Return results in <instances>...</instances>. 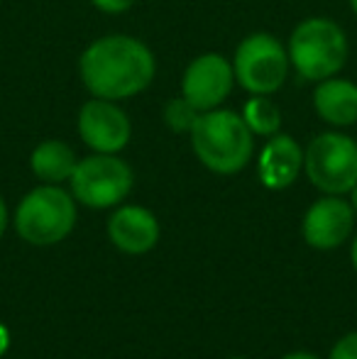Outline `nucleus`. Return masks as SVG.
<instances>
[{"label":"nucleus","mask_w":357,"mask_h":359,"mask_svg":"<svg viewBox=\"0 0 357 359\" xmlns=\"http://www.w3.org/2000/svg\"><path fill=\"white\" fill-rule=\"evenodd\" d=\"M233 62L218 52H206L194 57L181 76V95L194 105L198 113L215 110L225 105L235 88Z\"/></svg>","instance_id":"1a4fd4ad"},{"label":"nucleus","mask_w":357,"mask_h":359,"mask_svg":"<svg viewBox=\"0 0 357 359\" xmlns=\"http://www.w3.org/2000/svg\"><path fill=\"white\" fill-rule=\"evenodd\" d=\"M8 342H10V335H8V330H5V327L0 325V355H3V352L8 350Z\"/></svg>","instance_id":"412c9836"},{"label":"nucleus","mask_w":357,"mask_h":359,"mask_svg":"<svg viewBox=\"0 0 357 359\" xmlns=\"http://www.w3.org/2000/svg\"><path fill=\"white\" fill-rule=\"evenodd\" d=\"M314 110L333 130L357 125V83L343 76L318 81L314 88Z\"/></svg>","instance_id":"ddd939ff"},{"label":"nucleus","mask_w":357,"mask_h":359,"mask_svg":"<svg viewBox=\"0 0 357 359\" xmlns=\"http://www.w3.org/2000/svg\"><path fill=\"white\" fill-rule=\"evenodd\" d=\"M162 118H164V125H167L174 135H189L196 118H198V110H196L184 95H177V98H169L167 103H164Z\"/></svg>","instance_id":"dca6fc26"},{"label":"nucleus","mask_w":357,"mask_h":359,"mask_svg":"<svg viewBox=\"0 0 357 359\" xmlns=\"http://www.w3.org/2000/svg\"><path fill=\"white\" fill-rule=\"evenodd\" d=\"M79 76L93 98L120 103L152 86L157 76V57L133 34H103L81 52Z\"/></svg>","instance_id":"f257e3e1"},{"label":"nucleus","mask_w":357,"mask_h":359,"mask_svg":"<svg viewBox=\"0 0 357 359\" xmlns=\"http://www.w3.org/2000/svg\"><path fill=\"white\" fill-rule=\"evenodd\" d=\"M235 83L250 95H274L291 74L286 44L271 32H252L235 47Z\"/></svg>","instance_id":"39448f33"},{"label":"nucleus","mask_w":357,"mask_h":359,"mask_svg":"<svg viewBox=\"0 0 357 359\" xmlns=\"http://www.w3.org/2000/svg\"><path fill=\"white\" fill-rule=\"evenodd\" d=\"M72 196L90 210L118 208L135 186V171L120 154H93L79 159L72 179Z\"/></svg>","instance_id":"0eeeda50"},{"label":"nucleus","mask_w":357,"mask_h":359,"mask_svg":"<svg viewBox=\"0 0 357 359\" xmlns=\"http://www.w3.org/2000/svg\"><path fill=\"white\" fill-rule=\"evenodd\" d=\"M304 174L323 196H345L357 184V140L340 130L311 137L304 149Z\"/></svg>","instance_id":"423d86ee"},{"label":"nucleus","mask_w":357,"mask_h":359,"mask_svg":"<svg viewBox=\"0 0 357 359\" xmlns=\"http://www.w3.org/2000/svg\"><path fill=\"white\" fill-rule=\"evenodd\" d=\"M108 237L115 250L125 255H147L162 237L157 215L144 205H123L108 217Z\"/></svg>","instance_id":"9b49d317"},{"label":"nucleus","mask_w":357,"mask_h":359,"mask_svg":"<svg viewBox=\"0 0 357 359\" xmlns=\"http://www.w3.org/2000/svg\"><path fill=\"white\" fill-rule=\"evenodd\" d=\"M348 3H350V10H353V15L357 18V0H348Z\"/></svg>","instance_id":"b1692460"},{"label":"nucleus","mask_w":357,"mask_h":359,"mask_svg":"<svg viewBox=\"0 0 357 359\" xmlns=\"http://www.w3.org/2000/svg\"><path fill=\"white\" fill-rule=\"evenodd\" d=\"M76 133L90 151L120 154L133 140V123L118 100L93 98L79 108Z\"/></svg>","instance_id":"6e6552de"},{"label":"nucleus","mask_w":357,"mask_h":359,"mask_svg":"<svg viewBox=\"0 0 357 359\" xmlns=\"http://www.w3.org/2000/svg\"><path fill=\"white\" fill-rule=\"evenodd\" d=\"M228 359H248V357H228Z\"/></svg>","instance_id":"393cba45"},{"label":"nucleus","mask_w":357,"mask_h":359,"mask_svg":"<svg viewBox=\"0 0 357 359\" xmlns=\"http://www.w3.org/2000/svg\"><path fill=\"white\" fill-rule=\"evenodd\" d=\"M328 359H357V332H348L333 345Z\"/></svg>","instance_id":"f3484780"},{"label":"nucleus","mask_w":357,"mask_h":359,"mask_svg":"<svg viewBox=\"0 0 357 359\" xmlns=\"http://www.w3.org/2000/svg\"><path fill=\"white\" fill-rule=\"evenodd\" d=\"M291 72L301 81L318 83L330 76H338L348 64L350 39L348 32L333 18L314 15L291 29L286 39Z\"/></svg>","instance_id":"7ed1b4c3"},{"label":"nucleus","mask_w":357,"mask_h":359,"mask_svg":"<svg viewBox=\"0 0 357 359\" xmlns=\"http://www.w3.org/2000/svg\"><path fill=\"white\" fill-rule=\"evenodd\" d=\"M76 198L57 184H39L15 208V230L27 245L52 247L76 227Z\"/></svg>","instance_id":"20e7f679"},{"label":"nucleus","mask_w":357,"mask_h":359,"mask_svg":"<svg viewBox=\"0 0 357 359\" xmlns=\"http://www.w3.org/2000/svg\"><path fill=\"white\" fill-rule=\"evenodd\" d=\"M355 230L353 203L343 196H323L309 205L301 222V232L309 247L321 252L338 250L350 240Z\"/></svg>","instance_id":"9d476101"},{"label":"nucleus","mask_w":357,"mask_h":359,"mask_svg":"<svg viewBox=\"0 0 357 359\" xmlns=\"http://www.w3.org/2000/svg\"><path fill=\"white\" fill-rule=\"evenodd\" d=\"M304 171V147L291 135L276 133L257 154V179L264 189L284 191L299 179Z\"/></svg>","instance_id":"f8f14e48"},{"label":"nucleus","mask_w":357,"mask_h":359,"mask_svg":"<svg viewBox=\"0 0 357 359\" xmlns=\"http://www.w3.org/2000/svg\"><path fill=\"white\" fill-rule=\"evenodd\" d=\"M350 203H353V210L357 215V184L353 186V191H350Z\"/></svg>","instance_id":"5701e85b"},{"label":"nucleus","mask_w":357,"mask_h":359,"mask_svg":"<svg viewBox=\"0 0 357 359\" xmlns=\"http://www.w3.org/2000/svg\"><path fill=\"white\" fill-rule=\"evenodd\" d=\"M5 227H8V205H5L3 196H0V237H3Z\"/></svg>","instance_id":"6ab92c4d"},{"label":"nucleus","mask_w":357,"mask_h":359,"mask_svg":"<svg viewBox=\"0 0 357 359\" xmlns=\"http://www.w3.org/2000/svg\"><path fill=\"white\" fill-rule=\"evenodd\" d=\"M135 3H137V0H90V5L105 15H123V13H128Z\"/></svg>","instance_id":"a211bd4d"},{"label":"nucleus","mask_w":357,"mask_h":359,"mask_svg":"<svg viewBox=\"0 0 357 359\" xmlns=\"http://www.w3.org/2000/svg\"><path fill=\"white\" fill-rule=\"evenodd\" d=\"M240 115L255 137L267 140L271 135L281 133V110L271 100V95H250Z\"/></svg>","instance_id":"2eb2a0df"},{"label":"nucleus","mask_w":357,"mask_h":359,"mask_svg":"<svg viewBox=\"0 0 357 359\" xmlns=\"http://www.w3.org/2000/svg\"><path fill=\"white\" fill-rule=\"evenodd\" d=\"M79 164V156L72 144L64 140H44L29 154V169L39 179V184H57L72 179L74 169Z\"/></svg>","instance_id":"4468645a"},{"label":"nucleus","mask_w":357,"mask_h":359,"mask_svg":"<svg viewBox=\"0 0 357 359\" xmlns=\"http://www.w3.org/2000/svg\"><path fill=\"white\" fill-rule=\"evenodd\" d=\"M350 262H353V269L357 271V232L353 237V245H350Z\"/></svg>","instance_id":"4be33fe9"},{"label":"nucleus","mask_w":357,"mask_h":359,"mask_svg":"<svg viewBox=\"0 0 357 359\" xmlns=\"http://www.w3.org/2000/svg\"><path fill=\"white\" fill-rule=\"evenodd\" d=\"M196 159L218 176H235L255 156V135L245 125L243 115L230 108L198 113L189 133Z\"/></svg>","instance_id":"f03ea898"},{"label":"nucleus","mask_w":357,"mask_h":359,"mask_svg":"<svg viewBox=\"0 0 357 359\" xmlns=\"http://www.w3.org/2000/svg\"><path fill=\"white\" fill-rule=\"evenodd\" d=\"M281 359H321L318 355H311V352H291V355L281 357Z\"/></svg>","instance_id":"aec40b11"}]
</instances>
